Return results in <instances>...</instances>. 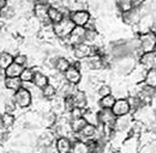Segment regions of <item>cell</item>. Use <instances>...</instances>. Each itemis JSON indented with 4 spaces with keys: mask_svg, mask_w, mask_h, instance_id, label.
Returning a JSON list of instances; mask_svg holds the SVG:
<instances>
[{
    "mask_svg": "<svg viewBox=\"0 0 156 153\" xmlns=\"http://www.w3.org/2000/svg\"><path fill=\"white\" fill-rule=\"evenodd\" d=\"M75 29V24L69 17H64L59 23L52 25L53 34L60 39H66Z\"/></svg>",
    "mask_w": 156,
    "mask_h": 153,
    "instance_id": "cell-1",
    "label": "cell"
},
{
    "mask_svg": "<svg viewBox=\"0 0 156 153\" xmlns=\"http://www.w3.org/2000/svg\"><path fill=\"white\" fill-rule=\"evenodd\" d=\"M138 48L142 53H149L155 50V43H156V36L154 32L148 31L143 32L138 36Z\"/></svg>",
    "mask_w": 156,
    "mask_h": 153,
    "instance_id": "cell-2",
    "label": "cell"
},
{
    "mask_svg": "<svg viewBox=\"0 0 156 153\" xmlns=\"http://www.w3.org/2000/svg\"><path fill=\"white\" fill-rule=\"evenodd\" d=\"M69 18L72 20L75 26H83V28H85L89 24V22L91 20V13L87 8L76 10V11L70 12Z\"/></svg>",
    "mask_w": 156,
    "mask_h": 153,
    "instance_id": "cell-3",
    "label": "cell"
},
{
    "mask_svg": "<svg viewBox=\"0 0 156 153\" xmlns=\"http://www.w3.org/2000/svg\"><path fill=\"white\" fill-rule=\"evenodd\" d=\"M13 102L18 108H28L33 103V96L31 92L24 87H20V90H17L13 95Z\"/></svg>",
    "mask_w": 156,
    "mask_h": 153,
    "instance_id": "cell-4",
    "label": "cell"
},
{
    "mask_svg": "<svg viewBox=\"0 0 156 153\" xmlns=\"http://www.w3.org/2000/svg\"><path fill=\"white\" fill-rule=\"evenodd\" d=\"M72 53H73V56L76 57L78 61L84 60V59L91 56L94 54H98V52L95 50L94 46H90V44L84 43V42L72 47Z\"/></svg>",
    "mask_w": 156,
    "mask_h": 153,
    "instance_id": "cell-5",
    "label": "cell"
},
{
    "mask_svg": "<svg viewBox=\"0 0 156 153\" xmlns=\"http://www.w3.org/2000/svg\"><path fill=\"white\" fill-rule=\"evenodd\" d=\"M48 7H49V5L43 0L36 1L34 4V6H33V11H34L35 18L37 19L39 22H41V23H43V24H46V23L51 24L48 22Z\"/></svg>",
    "mask_w": 156,
    "mask_h": 153,
    "instance_id": "cell-6",
    "label": "cell"
},
{
    "mask_svg": "<svg viewBox=\"0 0 156 153\" xmlns=\"http://www.w3.org/2000/svg\"><path fill=\"white\" fill-rule=\"evenodd\" d=\"M135 65H136V61L130 55L120 57V59H118L117 70L118 72L121 73V74H129L135 70Z\"/></svg>",
    "mask_w": 156,
    "mask_h": 153,
    "instance_id": "cell-7",
    "label": "cell"
},
{
    "mask_svg": "<svg viewBox=\"0 0 156 153\" xmlns=\"http://www.w3.org/2000/svg\"><path fill=\"white\" fill-rule=\"evenodd\" d=\"M112 113L114 114L115 117H120V116H125L131 113L129 102L126 98H117L114 102V105L112 108Z\"/></svg>",
    "mask_w": 156,
    "mask_h": 153,
    "instance_id": "cell-8",
    "label": "cell"
},
{
    "mask_svg": "<svg viewBox=\"0 0 156 153\" xmlns=\"http://www.w3.org/2000/svg\"><path fill=\"white\" fill-rule=\"evenodd\" d=\"M85 31H87V29L83 26H75V29L72 30L70 36L66 38L67 44L71 47H75L79 43H83L84 37H85Z\"/></svg>",
    "mask_w": 156,
    "mask_h": 153,
    "instance_id": "cell-9",
    "label": "cell"
},
{
    "mask_svg": "<svg viewBox=\"0 0 156 153\" xmlns=\"http://www.w3.org/2000/svg\"><path fill=\"white\" fill-rule=\"evenodd\" d=\"M140 18H142V13H140L139 7H133L132 10H130L125 13H121L122 22L129 25H132V26L138 25V23L140 22Z\"/></svg>",
    "mask_w": 156,
    "mask_h": 153,
    "instance_id": "cell-10",
    "label": "cell"
},
{
    "mask_svg": "<svg viewBox=\"0 0 156 153\" xmlns=\"http://www.w3.org/2000/svg\"><path fill=\"white\" fill-rule=\"evenodd\" d=\"M139 63L143 70L149 71L151 68H155L156 65V50L149 52V53H142L139 55Z\"/></svg>",
    "mask_w": 156,
    "mask_h": 153,
    "instance_id": "cell-11",
    "label": "cell"
},
{
    "mask_svg": "<svg viewBox=\"0 0 156 153\" xmlns=\"http://www.w3.org/2000/svg\"><path fill=\"white\" fill-rule=\"evenodd\" d=\"M132 123V116L125 115V116H120V117H115L114 124H113V131L117 133H122L126 132L127 129H130Z\"/></svg>",
    "mask_w": 156,
    "mask_h": 153,
    "instance_id": "cell-12",
    "label": "cell"
},
{
    "mask_svg": "<svg viewBox=\"0 0 156 153\" xmlns=\"http://www.w3.org/2000/svg\"><path fill=\"white\" fill-rule=\"evenodd\" d=\"M64 76V80L69 84H72V85H77L80 83L82 80V73H80V70H78L77 67H75L73 65H71L66 72L62 74Z\"/></svg>",
    "mask_w": 156,
    "mask_h": 153,
    "instance_id": "cell-13",
    "label": "cell"
},
{
    "mask_svg": "<svg viewBox=\"0 0 156 153\" xmlns=\"http://www.w3.org/2000/svg\"><path fill=\"white\" fill-rule=\"evenodd\" d=\"M98 123L105 126V127H111L113 128L114 121H115V116L112 113V109H101L98 113Z\"/></svg>",
    "mask_w": 156,
    "mask_h": 153,
    "instance_id": "cell-14",
    "label": "cell"
},
{
    "mask_svg": "<svg viewBox=\"0 0 156 153\" xmlns=\"http://www.w3.org/2000/svg\"><path fill=\"white\" fill-rule=\"evenodd\" d=\"M55 148L58 153H70L72 148V142L66 136H59L55 141Z\"/></svg>",
    "mask_w": 156,
    "mask_h": 153,
    "instance_id": "cell-15",
    "label": "cell"
},
{
    "mask_svg": "<svg viewBox=\"0 0 156 153\" xmlns=\"http://www.w3.org/2000/svg\"><path fill=\"white\" fill-rule=\"evenodd\" d=\"M65 17V15L62 13V8L61 7H55V6H51L48 7V22L53 25L59 23L61 19Z\"/></svg>",
    "mask_w": 156,
    "mask_h": 153,
    "instance_id": "cell-16",
    "label": "cell"
},
{
    "mask_svg": "<svg viewBox=\"0 0 156 153\" xmlns=\"http://www.w3.org/2000/svg\"><path fill=\"white\" fill-rule=\"evenodd\" d=\"M54 141V133H51V132H46L43 133L36 141V145L37 147H40L41 150L43 148H47V147H51L52 144Z\"/></svg>",
    "mask_w": 156,
    "mask_h": 153,
    "instance_id": "cell-17",
    "label": "cell"
},
{
    "mask_svg": "<svg viewBox=\"0 0 156 153\" xmlns=\"http://www.w3.org/2000/svg\"><path fill=\"white\" fill-rule=\"evenodd\" d=\"M33 85L39 89V90H42L44 86H47L49 84V78L48 76H46L44 73L42 72H36L35 71V74H34V78H33Z\"/></svg>",
    "mask_w": 156,
    "mask_h": 153,
    "instance_id": "cell-18",
    "label": "cell"
},
{
    "mask_svg": "<svg viewBox=\"0 0 156 153\" xmlns=\"http://www.w3.org/2000/svg\"><path fill=\"white\" fill-rule=\"evenodd\" d=\"M72 100H73V104H75L76 108L85 110V108L88 105V97H87V95L83 91L78 90L77 92L72 96Z\"/></svg>",
    "mask_w": 156,
    "mask_h": 153,
    "instance_id": "cell-19",
    "label": "cell"
},
{
    "mask_svg": "<svg viewBox=\"0 0 156 153\" xmlns=\"http://www.w3.org/2000/svg\"><path fill=\"white\" fill-rule=\"evenodd\" d=\"M70 66H71L70 60L65 56H58L57 60H55V62H54V68H55V71L59 72V73H61V74H64V73L66 72V70H67Z\"/></svg>",
    "mask_w": 156,
    "mask_h": 153,
    "instance_id": "cell-20",
    "label": "cell"
},
{
    "mask_svg": "<svg viewBox=\"0 0 156 153\" xmlns=\"http://www.w3.org/2000/svg\"><path fill=\"white\" fill-rule=\"evenodd\" d=\"M22 81H20V78H5L4 79V85L7 90L10 91H13L16 92L17 90H20L22 87Z\"/></svg>",
    "mask_w": 156,
    "mask_h": 153,
    "instance_id": "cell-21",
    "label": "cell"
},
{
    "mask_svg": "<svg viewBox=\"0 0 156 153\" xmlns=\"http://www.w3.org/2000/svg\"><path fill=\"white\" fill-rule=\"evenodd\" d=\"M23 68H24V67H22L20 65L12 62V63L5 70V76H6V78H20Z\"/></svg>",
    "mask_w": 156,
    "mask_h": 153,
    "instance_id": "cell-22",
    "label": "cell"
},
{
    "mask_svg": "<svg viewBox=\"0 0 156 153\" xmlns=\"http://www.w3.org/2000/svg\"><path fill=\"white\" fill-rule=\"evenodd\" d=\"M83 118L84 121L88 123V124H91V126H98V113L93 109H87L84 110L83 113Z\"/></svg>",
    "mask_w": 156,
    "mask_h": 153,
    "instance_id": "cell-23",
    "label": "cell"
},
{
    "mask_svg": "<svg viewBox=\"0 0 156 153\" xmlns=\"http://www.w3.org/2000/svg\"><path fill=\"white\" fill-rule=\"evenodd\" d=\"M143 80H144V85L155 89V86H156V70L155 68H151V70L147 71Z\"/></svg>",
    "mask_w": 156,
    "mask_h": 153,
    "instance_id": "cell-24",
    "label": "cell"
},
{
    "mask_svg": "<svg viewBox=\"0 0 156 153\" xmlns=\"http://www.w3.org/2000/svg\"><path fill=\"white\" fill-rule=\"evenodd\" d=\"M95 133H96V127L87 123L83 127V129L78 133V135L80 136V139H91L95 136Z\"/></svg>",
    "mask_w": 156,
    "mask_h": 153,
    "instance_id": "cell-25",
    "label": "cell"
},
{
    "mask_svg": "<svg viewBox=\"0 0 156 153\" xmlns=\"http://www.w3.org/2000/svg\"><path fill=\"white\" fill-rule=\"evenodd\" d=\"M13 62V55L9 52H1L0 53V67L5 71L11 63Z\"/></svg>",
    "mask_w": 156,
    "mask_h": 153,
    "instance_id": "cell-26",
    "label": "cell"
},
{
    "mask_svg": "<svg viewBox=\"0 0 156 153\" xmlns=\"http://www.w3.org/2000/svg\"><path fill=\"white\" fill-rule=\"evenodd\" d=\"M114 102H115V97L113 95H109L100 98L98 105H100L101 109H112L113 105H114Z\"/></svg>",
    "mask_w": 156,
    "mask_h": 153,
    "instance_id": "cell-27",
    "label": "cell"
},
{
    "mask_svg": "<svg viewBox=\"0 0 156 153\" xmlns=\"http://www.w3.org/2000/svg\"><path fill=\"white\" fill-rule=\"evenodd\" d=\"M34 74H35V70H33L30 67H24L20 76V81L22 83H31L33 78H34Z\"/></svg>",
    "mask_w": 156,
    "mask_h": 153,
    "instance_id": "cell-28",
    "label": "cell"
},
{
    "mask_svg": "<svg viewBox=\"0 0 156 153\" xmlns=\"http://www.w3.org/2000/svg\"><path fill=\"white\" fill-rule=\"evenodd\" d=\"M71 152L72 153H89L87 142H84V141H82V140H76L75 142H72Z\"/></svg>",
    "mask_w": 156,
    "mask_h": 153,
    "instance_id": "cell-29",
    "label": "cell"
},
{
    "mask_svg": "<svg viewBox=\"0 0 156 153\" xmlns=\"http://www.w3.org/2000/svg\"><path fill=\"white\" fill-rule=\"evenodd\" d=\"M57 95H58L57 93V89L53 85H51V84H48L47 86H44L41 90V96L43 98H46V99H53Z\"/></svg>",
    "mask_w": 156,
    "mask_h": 153,
    "instance_id": "cell-30",
    "label": "cell"
},
{
    "mask_svg": "<svg viewBox=\"0 0 156 153\" xmlns=\"http://www.w3.org/2000/svg\"><path fill=\"white\" fill-rule=\"evenodd\" d=\"M87 124V122L84 121V118L83 117H80V118H77V120H72V121H70V127H71V131H72V133L75 134H78L82 129H83V127Z\"/></svg>",
    "mask_w": 156,
    "mask_h": 153,
    "instance_id": "cell-31",
    "label": "cell"
},
{
    "mask_svg": "<svg viewBox=\"0 0 156 153\" xmlns=\"http://www.w3.org/2000/svg\"><path fill=\"white\" fill-rule=\"evenodd\" d=\"M15 121H16V118H15V116L12 114L5 113V114L1 115V117H0V122H1V126H2L4 128H10V127H12V126L15 124Z\"/></svg>",
    "mask_w": 156,
    "mask_h": 153,
    "instance_id": "cell-32",
    "label": "cell"
},
{
    "mask_svg": "<svg viewBox=\"0 0 156 153\" xmlns=\"http://www.w3.org/2000/svg\"><path fill=\"white\" fill-rule=\"evenodd\" d=\"M117 6L118 10L120 11V13H125V12L133 8V5H132L131 0H117Z\"/></svg>",
    "mask_w": 156,
    "mask_h": 153,
    "instance_id": "cell-33",
    "label": "cell"
},
{
    "mask_svg": "<svg viewBox=\"0 0 156 153\" xmlns=\"http://www.w3.org/2000/svg\"><path fill=\"white\" fill-rule=\"evenodd\" d=\"M130 131L133 135H139V134L143 133L144 131V123L139 122V121H136L133 123H131V127H130Z\"/></svg>",
    "mask_w": 156,
    "mask_h": 153,
    "instance_id": "cell-34",
    "label": "cell"
},
{
    "mask_svg": "<svg viewBox=\"0 0 156 153\" xmlns=\"http://www.w3.org/2000/svg\"><path fill=\"white\" fill-rule=\"evenodd\" d=\"M98 95L100 96V98L112 95V87L107 84H101L98 89Z\"/></svg>",
    "mask_w": 156,
    "mask_h": 153,
    "instance_id": "cell-35",
    "label": "cell"
},
{
    "mask_svg": "<svg viewBox=\"0 0 156 153\" xmlns=\"http://www.w3.org/2000/svg\"><path fill=\"white\" fill-rule=\"evenodd\" d=\"M15 13H16V11H15V8L13 7H11V6H6V7H4L1 11H0V17L1 18H12L13 16H15Z\"/></svg>",
    "mask_w": 156,
    "mask_h": 153,
    "instance_id": "cell-36",
    "label": "cell"
},
{
    "mask_svg": "<svg viewBox=\"0 0 156 153\" xmlns=\"http://www.w3.org/2000/svg\"><path fill=\"white\" fill-rule=\"evenodd\" d=\"M13 62L15 63H17V65H20L22 67H25L27 66V63H28V56L25 55V54H17V55H15L13 56Z\"/></svg>",
    "mask_w": 156,
    "mask_h": 153,
    "instance_id": "cell-37",
    "label": "cell"
},
{
    "mask_svg": "<svg viewBox=\"0 0 156 153\" xmlns=\"http://www.w3.org/2000/svg\"><path fill=\"white\" fill-rule=\"evenodd\" d=\"M16 109H17V105L15 104L13 98H10V99H7V100L5 102V113L13 115V111H15Z\"/></svg>",
    "mask_w": 156,
    "mask_h": 153,
    "instance_id": "cell-38",
    "label": "cell"
},
{
    "mask_svg": "<svg viewBox=\"0 0 156 153\" xmlns=\"http://www.w3.org/2000/svg\"><path fill=\"white\" fill-rule=\"evenodd\" d=\"M83 113H84V110H83V109H79V108H76V107H75V108L69 113L70 121H72V120H77V118L83 117Z\"/></svg>",
    "mask_w": 156,
    "mask_h": 153,
    "instance_id": "cell-39",
    "label": "cell"
},
{
    "mask_svg": "<svg viewBox=\"0 0 156 153\" xmlns=\"http://www.w3.org/2000/svg\"><path fill=\"white\" fill-rule=\"evenodd\" d=\"M139 153H155V145L148 142V144H143L142 147L139 148Z\"/></svg>",
    "mask_w": 156,
    "mask_h": 153,
    "instance_id": "cell-40",
    "label": "cell"
},
{
    "mask_svg": "<svg viewBox=\"0 0 156 153\" xmlns=\"http://www.w3.org/2000/svg\"><path fill=\"white\" fill-rule=\"evenodd\" d=\"M131 1H132L133 7H140L143 5V2H144V0H131Z\"/></svg>",
    "mask_w": 156,
    "mask_h": 153,
    "instance_id": "cell-41",
    "label": "cell"
},
{
    "mask_svg": "<svg viewBox=\"0 0 156 153\" xmlns=\"http://www.w3.org/2000/svg\"><path fill=\"white\" fill-rule=\"evenodd\" d=\"M7 6V0H0V11Z\"/></svg>",
    "mask_w": 156,
    "mask_h": 153,
    "instance_id": "cell-42",
    "label": "cell"
},
{
    "mask_svg": "<svg viewBox=\"0 0 156 153\" xmlns=\"http://www.w3.org/2000/svg\"><path fill=\"white\" fill-rule=\"evenodd\" d=\"M5 78H6V76H5V71L0 67V81H1V80H4Z\"/></svg>",
    "mask_w": 156,
    "mask_h": 153,
    "instance_id": "cell-43",
    "label": "cell"
},
{
    "mask_svg": "<svg viewBox=\"0 0 156 153\" xmlns=\"http://www.w3.org/2000/svg\"><path fill=\"white\" fill-rule=\"evenodd\" d=\"M0 128H1V122H0Z\"/></svg>",
    "mask_w": 156,
    "mask_h": 153,
    "instance_id": "cell-44",
    "label": "cell"
},
{
    "mask_svg": "<svg viewBox=\"0 0 156 153\" xmlns=\"http://www.w3.org/2000/svg\"><path fill=\"white\" fill-rule=\"evenodd\" d=\"M9 153H16V152H9Z\"/></svg>",
    "mask_w": 156,
    "mask_h": 153,
    "instance_id": "cell-45",
    "label": "cell"
},
{
    "mask_svg": "<svg viewBox=\"0 0 156 153\" xmlns=\"http://www.w3.org/2000/svg\"><path fill=\"white\" fill-rule=\"evenodd\" d=\"M0 19H1V17H0Z\"/></svg>",
    "mask_w": 156,
    "mask_h": 153,
    "instance_id": "cell-46",
    "label": "cell"
},
{
    "mask_svg": "<svg viewBox=\"0 0 156 153\" xmlns=\"http://www.w3.org/2000/svg\"><path fill=\"white\" fill-rule=\"evenodd\" d=\"M70 153H72V152H70Z\"/></svg>",
    "mask_w": 156,
    "mask_h": 153,
    "instance_id": "cell-47",
    "label": "cell"
}]
</instances>
